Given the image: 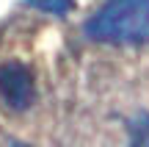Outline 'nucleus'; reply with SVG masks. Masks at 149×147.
Returning <instances> with one entry per match:
<instances>
[{
	"label": "nucleus",
	"instance_id": "4",
	"mask_svg": "<svg viewBox=\"0 0 149 147\" xmlns=\"http://www.w3.org/2000/svg\"><path fill=\"white\" fill-rule=\"evenodd\" d=\"M28 3H31V6H36V8H42V11L58 14V17L69 14V8H72V0H28Z\"/></svg>",
	"mask_w": 149,
	"mask_h": 147
},
{
	"label": "nucleus",
	"instance_id": "1",
	"mask_svg": "<svg viewBox=\"0 0 149 147\" xmlns=\"http://www.w3.org/2000/svg\"><path fill=\"white\" fill-rule=\"evenodd\" d=\"M86 33L111 44L144 42L149 36V0H108L86 22Z\"/></svg>",
	"mask_w": 149,
	"mask_h": 147
},
{
	"label": "nucleus",
	"instance_id": "2",
	"mask_svg": "<svg viewBox=\"0 0 149 147\" xmlns=\"http://www.w3.org/2000/svg\"><path fill=\"white\" fill-rule=\"evenodd\" d=\"M0 94L11 108H28L33 100V75L19 61L0 64Z\"/></svg>",
	"mask_w": 149,
	"mask_h": 147
},
{
	"label": "nucleus",
	"instance_id": "5",
	"mask_svg": "<svg viewBox=\"0 0 149 147\" xmlns=\"http://www.w3.org/2000/svg\"><path fill=\"white\" fill-rule=\"evenodd\" d=\"M17 147H22V144H17Z\"/></svg>",
	"mask_w": 149,
	"mask_h": 147
},
{
	"label": "nucleus",
	"instance_id": "3",
	"mask_svg": "<svg viewBox=\"0 0 149 147\" xmlns=\"http://www.w3.org/2000/svg\"><path fill=\"white\" fill-rule=\"evenodd\" d=\"M130 147H149V114H138L130 122Z\"/></svg>",
	"mask_w": 149,
	"mask_h": 147
}]
</instances>
